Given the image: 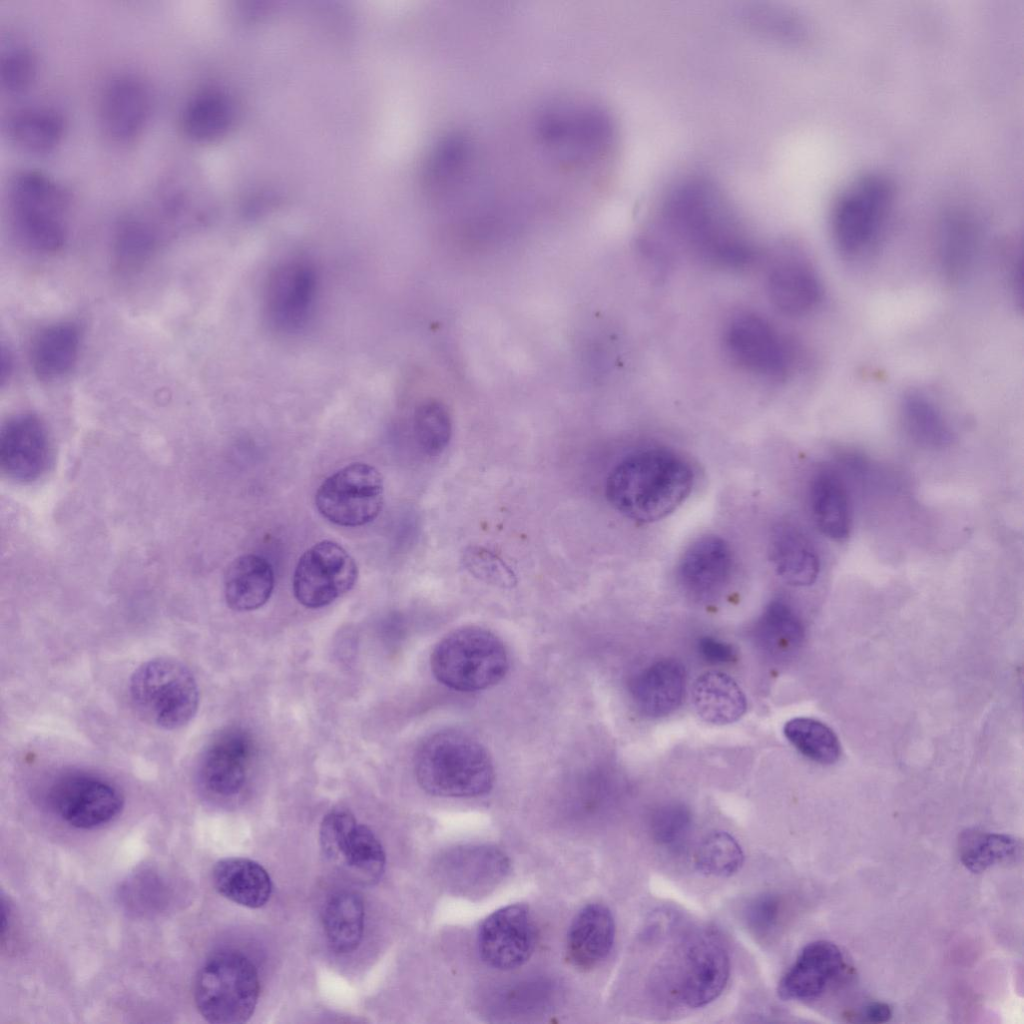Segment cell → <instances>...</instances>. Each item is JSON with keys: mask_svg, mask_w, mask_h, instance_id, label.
<instances>
[{"mask_svg": "<svg viewBox=\"0 0 1024 1024\" xmlns=\"http://www.w3.org/2000/svg\"><path fill=\"white\" fill-rule=\"evenodd\" d=\"M657 224L692 257L710 267L740 270L758 255L728 199L704 178L675 183L660 202Z\"/></svg>", "mask_w": 1024, "mask_h": 1024, "instance_id": "cell-1", "label": "cell"}, {"mask_svg": "<svg viewBox=\"0 0 1024 1024\" xmlns=\"http://www.w3.org/2000/svg\"><path fill=\"white\" fill-rule=\"evenodd\" d=\"M693 483V470L680 455L649 448L621 460L608 475L605 490L610 504L623 516L651 523L676 510Z\"/></svg>", "mask_w": 1024, "mask_h": 1024, "instance_id": "cell-2", "label": "cell"}, {"mask_svg": "<svg viewBox=\"0 0 1024 1024\" xmlns=\"http://www.w3.org/2000/svg\"><path fill=\"white\" fill-rule=\"evenodd\" d=\"M414 770L421 788L441 797L484 795L495 780L486 749L469 735L451 730L435 733L421 743Z\"/></svg>", "mask_w": 1024, "mask_h": 1024, "instance_id": "cell-3", "label": "cell"}, {"mask_svg": "<svg viewBox=\"0 0 1024 1024\" xmlns=\"http://www.w3.org/2000/svg\"><path fill=\"white\" fill-rule=\"evenodd\" d=\"M894 198L891 182L877 173L864 174L835 199L830 214L833 244L842 258L862 261L884 235Z\"/></svg>", "mask_w": 1024, "mask_h": 1024, "instance_id": "cell-4", "label": "cell"}, {"mask_svg": "<svg viewBox=\"0 0 1024 1024\" xmlns=\"http://www.w3.org/2000/svg\"><path fill=\"white\" fill-rule=\"evenodd\" d=\"M9 203L12 228L26 248L51 253L64 245L68 194L60 184L39 171H19L10 182Z\"/></svg>", "mask_w": 1024, "mask_h": 1024, "instance_id": "cell-5", "label": "cell"}, {"mask_svg": "<svg viewBox=\"0 0 1024 1024\" xmlns=\"http://www.w3.org/2000/svg\"><path fill=\"white\" fill-rule=\"evenodd\" d=\"M430 663L439 682L462 692L494 686L509 667L503 642L478 626L461 627L443 637L435 646Z\"/></svg>", "mask_w": 1024, "mask_h": 1024, "instance_id": "cell-6", "label": "cell"}, {"mask_svg": "<svg viewBox=\"0 0 1024 1024\" xmlns=\"http://www.w3.org/2000/svg\"><path fill=\"white\" fill-rule=\"evenodd\" d=\"M259 996L255 965L245 955L225 950L210 956L194 982V1001L200 1015L214 1024L246 1022Z\"/></svg>", "mask_w": 1024, "mask_h": 1024, "instance_id": "cell-7", "label": "cell"}, {"mask_svg": "<svg viewBox=\"0 0 1024 1024\" xmlns=\"http://www.w3.org/2000/svg\"><path fill=\"white\" fill-rule=\"evenodd\" d=\"M129 691L139 715L166 730L189 723L199 706L193 674L172 658L159 657L141 664L131 676Z\"/></svg>", "mask_w": 1024, "mask_h": 1024, "instance_id": "cell-8", "label": "cell"}, {"mask_svg": "<svg viewBox=\"0 0 1024 1024\" xmlns=\"http://www.w3.org/2000/svg\"><path fill=\"white\" fill-rule=\"evenodd\" d=\"M663 976L665 994L689 1008L708 1005L723 992L730 977V957L711 930L689 934L678 946Z\"/></svg>", "mask_w": 1024, "mask_h": 1024, "instance_id": "cell-9", "label": "cell"}, {"mask_svg": "<svg viewBox=\"0 0 1024 1024\" xmlns=\"http://www.w3.org/2000/svg\"><path fill=\"white\" fill-rule=\"evenodd\" d=\"M723 345L741 370L769 380H783L794 366L791 344L764 316L740 311L727 321Z\"/></svg>", "mask_w": 1024, "mask_h": 1024, "instance_id": "cell-10", "label": "cell"}, {"mask_svg": "<svg viewBox=\"0 0 1024 1024\" xmlns=\"http://www.w3.org/2000/svg\"><path fill=\"white\" fill-rule=\"evenodd\" d=\"M384 503L381 473L367 463H351L328 476L318 487L315 505L328 521L358 527L373 521Z\"/></svg>", "mask_w": 1024, "mask_h": 1024, "instance_id": "cell-11", "label": "cell"}, {"mask_svg": "<svg viewBox=\"0 0 1024 1024\" xmlns=\"http://www.w3.org/2000/svg\"><path fill=\"white\" fill-rule=\"evenodd\" d=\"M318 294V275L307 260L292 258L279 263L269 274L264 291V310L277 332L302 331L313 316Z\"/></svg>", "mask_w": 1024, "mask_h": 1024, "instance_id": "cell-12", "label": "cell"}, {"mask_svg": "<svg viewBox=\"0 0 1024 1024\" xmlns=\"http://www.w3.org/2000/svg\"><path fill=\"white\" fill-rule=\"evenodd\" d=\"M325 855L362 884L378 881L385 867V853L374 833L354 815L336 808L325 815L320 828Z\"/></svg>", "mask_w": 1024, "mask_h": 1024, "instance_id": "cell-13", "label": "cell"}, {"mask_svg": "<svg viewBox=\"0 0 1024 1024\" xmlns=\"http://www.w3.org/2000/svg\"><path fill=\"white\" fill-rule=\"evenodd\" d=\"M357 578L352 556L340 544L323 540L300 557L293 574V593L303 606L321 608L350 591Z\"/></svg>", "mask_w": 1024, "mask_h": 1024, "instance_id": "cell-14", "label": "cell"}, {"mask_svg": "<svg viewBox=\"0 0 1024 1024\" xmlns=\"http://www.w3.org/2000/svg\"><path fill=\"white\" fill-rule=\"evenodd\" d=\"M766 292L772 305L789 317H803L823 301L821 276L809 255L794 244L776 250L766 272Z\"/></svg>", "mask_w": 1024, "mask_h": 1024, "instance_id": "cell-15", "label": "cell"}, {"mask_svg": "<svg viewBox=\"0 0 1024 1024\" xmlns=\"http://www.w3.org/2000/svg\"><path fill=\"white\" fill-rule=\"evenodd\" d=\"M49 801L63 821L79 829L112 821L124 806V797L113 783L86 773L68 774L57 780L50 789Z\"/></svg>", "mask_w": 1024, "mask_h": 1024, "instance_id": "cell-16", "label": "cell"}, {"mask_svg": "<svg viewBox=\"0 0 1024 1024\" xmlns=\"http://www.w3.org/2000/svg\"><path fill=\"white\" fill-rule=\"evenodd\" d=\"M536 945L532 915L523 904H510L490 914L478 932V950L482 960L499 970L523 965Z\"/></svg>", "mask_w": 1024, "mask_h": 1024, "instance_id": "cell-17", "label": "cell"}, {"mask_svg": "<svg viewBox=\"0 0 1024 1024\" xmlns=\"http://www.w3.org/2000/svg\"><path fill=\"white\" fill-rule=\"evenodd\" d=\"M52 448L47 429L33 414L10 418L0 432V466L16 482H32L48 469Z\"/></svg>", "mask_w": 1024, "mask_h": 1024, "instance_id": "cell-18", "label": "cell"}, {"mask_svg": "<svg viewBox=\"0 0 1024 1024\" xmlns=\"http://www.w3.org/2000/svg\"><path fill=\"white\" fill-rule=\"evenodd\" d=\"M509 871V861L499 849L465 845L447 851L439 862L444 886L462 896H482L494 889Z\"/></svg>", "mask_w": 1024, "mask_h": 1024, "instance_id": "cell-19", "label": "cell"}, {"mask_svg": "<svg viewBox=\"0 0 1024 1024\" xmlns=\"http://www.w3.org/2000/svg\"><path fill=\"white\" fill-rule=\"evenodd\" d=\"M253 750L252 738L244 729L229 727L222 730L201 757L200 781L216 795L237 794L245 784Z\"/></svg>", "mask_w": 1024, "mask_h": 1024, "instance_id": "cell-20", "label": "cell"}, {"mask_svg": "<svg viewBox=\"0 0 1024 1024\" xmlns=\"http://www.w3.org/2000/svg\"><path fill=\"white\" fill-rule=\"evenodd\" d=\"M846 967L840 948L829 941L807 944L778 984L783 1000L812 1001L821 997Z\"/></svg>", "mask_w": 1024, "mask_h": 1024, "instance_id": "cell-21", "label": "cell"}, {"mask_svg": "<svg viewBox=\"0 0 1024 1024\" xmlns=\"http://www.w3.org/2000/svg\"><path fill=\"white\" fill-rule=\"evenodd\" d=\"M734 559L729 544L721 537L705 535L683 553L677 568L682 588L697 599H710L731 580Z\"/></svg>", "mask_w": 1024, "mask_h": 1024, "instance_id": "cell-22", "label": "cell"}, {"mask_svg": "<svg viewBox=\"0 0 1024 1024\" xmlns=\"http://www.w3.org/2000/svg\"><path fill=\"white\" fill-rule=\"evenodd\" d=\"M150 96L144 83L130 75L113 79L105 88L100 116L105 132L116 141L137 136L148 119Z\"/></svg>", "mask_w": 1024, "mask_h": 1024, "instance_id": "cell-23", "label": "cell"}, {"mask_svg": "<svg viewBox=\"0 0 1024 1024\" xmlns=\"http://www.w3.org/2000/svg\"><path fill=\"white\" fill-rule=\"evenodd\" d=\"M809 503L814 522L830 540L843 542L851 534L853 511L842 476L831 467L818 469L810 481Z\"/></svg>", "mask_w": 1024, "mask_h": 1024, "instance_id": "cell-24", "label": "cell"}, {"mask_svg": "<svg viewBox=\"0 0 1024 1024\" xmlns=\"http://www.w3.org/2000/svg\"><path fill=\"white\" fill-rule=\"evenodd\" d=\"M615 939V922L609 908L599 903L583 907L574 917L566 952L570 963L580 970L598 966L609 955Z\"/></svg>", "mask_w": 1024, "mask_h": 1024, "instance_id": "cell-25", "label": "cell"}, {"mask_svg": "<svg viewBox=\"0 0 1024 1024\" xmlns=\"http://www.w3.org/2000/svg\"><path fill=\"white\" fill-rule=\"evenodd\" d=\"M768 553L776 574L787 584L807 587L817 581L820 557L799 527L790 523L777 524L769 537Z\"/></svg>", "mask_w": 1024, "mask_h": 1024, "instance_id": "cell-26", "label": "cell"}, {"mask_svg": "<svg viewBox=\"0 0 1024 1024\" xmlns=\"http://www.w3.org/2000/svg\"><path fill=\"white\" fill-rule=\"evenodd\" d=\"M686 673L683 664L664 658L649 665L633 680L631 693L640 712L651 718L669 715L681 704Z\"/></svg>", "mask_w": 1024, "mask_h": 1024, "instance_id": "cell-27", "label": "cell"}, {"mask_svg": "<svg viewBox=\"0 0 1024 1024\" xmlns=\"http://www.w3.org/2000/svg\"><path fill=\"white\" fill-rule=\"evenodd\" d=\"M274 584V571L267 559L256 554L242 555L226 571V603L235 611L256 610L269 600Z\"/></svg>", "mask_w": 1024, "mask_h": 1024, "instance_id": "cell-28", "label": "cell"}, {"mask_svg": "<svg viewBox=\"0 0 1024 1024\" xmlns=\"http://www.w3.org/2000/svg\"><path fill=\"white\" fill-rule=\"evenodd\" d=\"M80 348L78 327L71 322H57L41 329L33 338L30 363L41 380L59 379L75 366Z\"/></svg>", "mask_w": 1024, "mask_h": 1024, "instance_id": "cell-29", "label": "cell"}, {"mask_svg": "<svg viewBox=\"0 0 1024 1024\" xmlns=\"http://www.w3.org/2000/svg\"><path fill=\"white\" fill-rule=\"evenodd\" d=\"M212 880L219 894L249 908L264 906L272 891L267 871L259 863L247 858L219 860L213 867Z\"/></svg>", "mask_w": 1024, "mask_h": 1024, "instance_id": "cell-30", "label": "cell"}, {"mask_svg": "<svg viewBox=\"0 0 1024 1024\" xmlns=\"http://www.w3.org/2000/svg\"><path fill=\"white\" fill-rule=\"evenodd\" d=\"M691 696L700 718L715 725L736 722L747 709L746 696L737 682L718 671L699 676L693 684Z\"/></svg>", "mask_w": 1024, "mask_h": 1024, "instance_id": "cell-31", "label": "cell"}, {"mask_svg": "<svg viewBox=\"0 0 1024 1024\" xmlns=\"http://www.w3.org/2000/svg\"><path fill=\"white\" fill-rule=\"evenodd\" d=\"M900 417L907 435L918 445L938 449L953 438L950 424L937 402L924 390L910 389L900 401Z\"/></svg>", "mask_w": 1024, "mask_h": 1024, "instance_id": "cell-32", "label": "cell"}, {"mask_svg": "<svg viewBox=\"0 0 1024 1024\" xmlns=\"http://www.w3.org/2000/svg\"><path fill=\"white\" fill-rule=\"evenodd\" d=\"M364 904L350 891L334 894L323 913V928L330 947L337 953H350L359 946L364 930Z\"/></svg>", "mask_w": 1024, "mask_h": 1024, "instance_id": "cell-33", "label": "cell"}, {"mask_svg": "<svg viewBox=\"0 0 1024 1024\" xmlns=\"http://www.w3.org/2000/svg\"><path fill=\"white\" fill-rule=\"evenodd\" d=\"M756 639L772 656L794 652L804 638L801 619L783 599L772 600L764 609L755 628Z\"/></svg>", "mask_w": 1024, "mask_h": 1024, "instance_id": "cell-34", "label": "cell"}, {"mask_svg": "<svg viewBox=\"0 0 1024 1024\" xmlns=\"http://www.w3.org/2000/svg\"><path fill=\"white\" fill-rule=\"evenodd\" d=\"M978 233L969 222L956 219L941 230L936 258L942 275L951 282L965 278L978 253Z\"/></svg>", "mask_w": 1024, "mask_h": 1024, "instance_id": "cell-35", "label": "cell"}, {"mask_svg": "<svg viewBox=\"0 0 1024 1024\" xmlns=\"http://www.w3.org/2000/svg\"><path fill=\"white\" fill-rule=\"evenodd\" d=\"M7 128L9 138L21 149L45 153L61 140L64 123L62 117L50 109L26 108L11 116Z\"/></svg>", "mask_w": 1024, "mask_h": 1024, "instance_id": "cell-36", "label": "cell"}, {"mask_svg": "<svg viewBox=\"0 0 1024 1024\" xmlns=\"http://www.w3.org/2000/svg\"><path fill=\"white\" fill-rule=\"evenodd\" d=\"M231 106L218 90L199 91L187 101L182 112V127L196 141H210L222 135L231 120Z\"/></svg>", "mask_w": 1024, "mask_h": 1024, "instance_id": "cell-37", "label": "cell"}, {"mask_svg": "<svg viewBox=\"0 0 1024 1024\" xmlns=\"http://www.w3.org/2000/svg\"><path fill=\"white\" fill-rule=\"evenodd\" d=\"M1021 854V841L1011 835L971 829L960 835V860L974 873L983 872L994 865L1014 862Z\"/></svg>", "mask_w": 1024, "mask_h": 1024, "instance_id": "cell-38", "label": "cell"}, {"mask_svg": "<svg viewBox=\"0 0 1024 1024\" xmlns=\"http://www.w3.org/2000/svg\"><path fill=\"white\" fill-rule=\"evenodd\" d=\"M786 739L805 757L820 764L835 763L841 746L834 731L823 722L809 717H795L783 727Z\"/></svg>", "mask_w": 1024, "mask_h": 1024, "instance_id": "cell-39", "label": "cell"}, {"mask_svg": "<svg viewBox=\"0 0 1024 1024\" xmlns=\"http://www.w3.org/2000/svg\"><path fill=\"white\" fill-rule=\"evenodd\" d=\"M744 853L737 840L727 832L715 831L705 836L694 854V865L702 874L729 877L742 866Z\"/></svg>", "mask_w": 1024, "mask_h": 1024, "instance_id": "cell-40", "label": "cell"}, {"mask_svg": "<svg viewBox=\"0 0 1024 1024\" xmlns=\"http://www.w3.org/2000/svg\"><path fill=\"white\" fill-rule=\"evenodd\" d=\"M413 432L417 445L428 456L439 455L452 435V421L446 406L437 400H426L415 409Z\"/></svg>", "mask_w": 1024, "mask_h": 1024, "instance_id": "cell-41", "label": "cell"}, {"mask_svg": "<svg viewBox=\"0 0 1024 1024\" xmlns=\"http://www.w3.org/2000/svg\"><path fill=\"white\" fill-rule=\"evenodd\" d=\"M691 828V815L682 804H667L657 809L650 823L655 842L669 849L683 846Z\"/></svg>", "mask_w": 1024, "mask_h": 1024, "instance_id": "cell-42", "label": "cell"}, {"mask_svg": "<svg viewBox=\"0 0 1024 1024\" xmlns=\"http://www.w3.org/2000/svg\"><path fill=\"white\" fill-rule=\"evenodd\" d=\"M156 244L154 230L137 219L124 222L116 235V254L122 265L133 267L145 260Z\"/></svg>", "mask_w": 1024, "mask_h": 1024, "instance_id": "cell-43", "label": "cell"}, {"mask_svg": "<svg viewBox=\"0 0 1024 1024\" xmlns=\"http://www.w3.org/2000/svg\"><path fill=\"white\" fill-rule=\"evenodd\" d=\"M466 569L476 578L500 587H511L515 576L506 563L493 552L482 547H471L463 556Z\"/></svg>", "mask_w": 1024, "mask_h": 1024, "instance_id": "cell-44", "label": "cell"}, {"mask_svg": "<svg viewBox=\"0 0 1024 1024\" xmlns=\"http://www.w3.org/2000/svg\"><path fill=\"white\" fill-rule=\"evenodd\" d=\"M36 58L26 47L8 50L1 59V84L8 92L17 93L28 88L35 78Z\"/></svg>", "mask_w": 1024, "mask_h": 1024, "instance_id": "cell-45", "label": "cell"}, {"mask_svg": "<svg viewBox=\"0 0 1024 1024\" xmlns=\"http://www.w3.org/2000/svg\"><path fill=\"white\" fill-rule=\"evenodd\" d=\"M782 913L781 900L773 894L754 898L746 907L745 921L757 935L771 934L779 924Z\"/></svg>", "mask_w": 1024, "mask_h": 1024, "instance_id": "cell-46", "label": "cell"}, {"mask_svg": "<svg viewBox=\"0 0 1024 1024\" xmlns=\"http://www.w3.org/2000/svg\"><path fill=\"white\" fill-rule=\"evenodd\" d=\"M698 651L707 662L712 664H726L735 658V651L730 644L710 636L699 639Z\"/></svg>", "mask_w": 1024, "mask_h": 1024, "instance_id": "cell-47", "label": "cell"}, {"mask_svg": "<svg viewBox=\"0 0 1024 1024\" xmlns=\"http://www.w3.org/2000/svg\"><path fill=\"white\" fill-rule=\"evenodd\" d=\"M862 1016L865 1021L883 1023L892 1017V1009L887 1003L873 1002L865 1007Z\"/></svg>", "mask_w": 1024, "mask_h": 1024, "instance_id": "cell-48", "label": "cell"}, {"mask_svg": "<svg viewBox=\"0 0 1024 1024\" xmlns=\"http://www.w3.org/2000/svg\"><path fill=\"white\" fill-rule=\"evenodd\" d=\"M1 355H2V358H1V376H0V379H1V383L3 385L9 379L10 374L12 373L13 361H12V356L9 353V351L6 352L5 349H2V354Z\"/></svg>", "mask_w": 1024, "mask_h": 1024, "instance_id": "cell-49", "label": "cell"}]
</instances>
